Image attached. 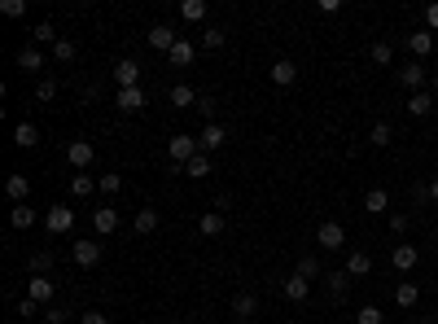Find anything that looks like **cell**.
<instances>
[{"label": "cell", "mask_w": 438, "mask_h": 324, "mask_svg": "<svg viewBox=\"0 0 438 324\" xmlns=\"http://www.w3.org/2000/svg\"><path fill=\"white\" fill-rule=\"evenodd\" d=\"M167 153H171V162L184 171V162H193L197 153H202V145H197L193 136H171V140H167Z\"/></svg>", "instance_id": "1"}, {"label": "cell", "mask_w": 438, "mask_h": 324, "mask_svg": "<svg viewBox=\"0 0 438 324\" xmlns=\"http://www.w3.org/2000/svg\"><path fill=\"white\" fill-rule=\"evenodd\" d=\"M316 241H320L325 250H342V246H347V228H342L338 219H325L320 233H316Z\"/></svg>", "instance_id": "2"}, {"label": "cell", "mask_w": 438, "mask_h": 324, "mask_svg": "<svg viewBox=\"0 0 438 324\" xmlns=\"http://www.w3.org/2000/svg\"><path fill=\"white\" fill-rule=\"evenodd\" d=\"M145 40H149V49H158V53H171L175 44H180V35H175V31L167 27V22H158V27H149V35H145Z\"/></svg>", "instance_id": "3"}, {"label": "cell", "mask_w": 438, "mask_h": 324, "mask_svg": "<svg viewBox=\"0 0 438 324\" xmlns=\"http://www.w3.org/2000/svg\"><path fill=\"white\" fill-rule=\"evenodd\" d=\"M53 294H57V285L49 281V276H31V281H27V298H35L40 307H49Z\"/></svg>", "instance_id": "4"}, {"label": "cell", "mask_w": 438, "mask_h": 324, "mask_svg": "<svg viewBox=\"0 0 438 324\" xmlns=\"http://www.w3.org/2000/svg\"><path fill=\"white\" fill-rule=\"evenodd\" d=\"M66 158H70L75 171H84V166H92V158H97V145H92V140H75V145L66 149Z\"/></svg>", "instance_id": "5"}, {"label": "cell", "mask_w": 438, "mask_h": 324, "mask_svg": "<svg viewBox=\"0 0 438 324\" xmlns=\"http://www.w3.org/2000/svg\"><path fill=\"white\" fill-rule=\"evenodd\" d=\"M114 83H118V88H140V66H136V57H123V62L114 66Z\"/></svg>", "instance_id": "6"}, {"label": "cell", "mask_w": 438, "mask_h": 324, "mask_svg": "<svg viewBox=\"0 0 438 324\" xmlns=\"http://www.w3.org/2000/svg\"><path fill=\"white\" fill-rule=\"evenodd\" d=\"M197 145H202V153L223 149V145H228V127H223V123H206V127H202V140H197Z\"/></svg>", "instance_id": "7"}, {"label": "cell", "mask_w": 438, "mask_h": 324, "mask_svg": "<svg viewBox=\"0 0 438 324\" xmlns=\"http://www.w3.org/2000/svg\"><path fill=\"white\" fill-rule=\"evenodd\" d=\"M70 224H75V210L66 206H49V215H44V228L57 237V233H70Z\"/></svg>", "instance_id": "8"}, {"label": "cell", "mask_w": 438, "mask_h": 324, "mask_svg": "<svg viewBox=\"0 0 438 324\" xmlns=\"http://www.w3.org/2000/svg\"><path fill=\"white\" fill-rule=\"evenodd\" d=\"M114 105H118L123 114H136V110H145V92H140V88H118Z\"/></svg>", "instance_id": "9"}, {"label": "cell", "mask_w": 438, "mask_h": 324, "mask_svg": "<svg viewBox=\"0 0 438 324\" xmlns=\"http://www.w3.org/2000/svg\"><path fill=\"white\" fill-rule=\"evenodd\" d=\"M294 79H298V66H294L289 57H281V62H272V83H276V88H289Z\"/></svg>", "instance_id": "10"}, {"label": "cell", "mask_w": 438, "mask_h": 324, "mask_svg": "<svg viewBox=\"0 0 438 324\" xmlns=\"http://www.w3.org/2000/svg\"><path fill=\"white\" fill-rule=\"evenodd\" d=\"M408 49H412V57H425V53H434V49H438L434 31H412V35H408Z\"/></svg>", "instance_id": "11"}, {"label": "cell", "mask_w": 438, "mask_h": 324, "mask_svg": "<svg viewBox=\"0 0 438 324\" xmlns=\"http://www.w3.org/2000/svg\"><path fill=\"white\" fill-rule=\"evenodd\" d=\"M390 263H395L399 272H412L421 263V250L417 246H395V255H390Z\"/></svg>", "instance_id": "12"}, {"label": "cell", "mask_w": 438, "mask_h": 324, "mask_svg": "<svg viewBox=\"0 0 438 324\" xmlns=\"http://www.w3.org/2000/svg\"><path fill=\"white\" fill-rule=\"evenodd\" d=\"M75 263H79V268H97V263H101V246L97 241H75Z\"/></svg>", "instance_id": "13"}, {"label": "cell", "mask_w": 438, "mask_h": 324, "mask_svg": "<svg viewBox=\"0 0 438 324\" xmlns=\"http://www.w3.org/2000/svg\"><path fill=\"white\" fill-rule=\"evenodd\" d=\"M5 193L14 197V206H22V202L31 197V180H27V175H9V180H5Z\"/></svg>", "instance_id": "14"}, {"label": "cell", "mask_w": 438, "mask_h": 324, "mask_svg": "<svg viewBox=\"0 0 438 324\" xmlns=\"http://www.w3.org/2000/svg\"><path fill=\"white\" fill-rule=\"evenodd\" d=\"M307 294H311V281L294 272L289 281H285V298H289V303H307Z\"/></svg>", "instance_id": "15"}, {"label": "cell", "mask_w": 438, "mask_h": 324, "mask_svg": "<svg viewBox=\"0 0 438 324\" xmlns=\"http://www.w3.org/2000/svg\"><path fill=\"white\" fill-rule=\"evenodd\" d=\"M399 83H404L408 92H417L421 83H425V66H421V62H408L404 70H399Z\"/></svg>", "instance_id": "16"}, {"label": "cell", "mask_w": 438, "mask_h": 324, "mask_svg": "<svg viewBox=\"0 0 438 324\" xmlns=\"http://www.w3.org/2000/svg\"><path fill=\"white\" fill-rule=\"evenodd\" d=\"M92 224H97V233H101V237H110L114 228H118V210H114V206H101V210H92Z\"/></svg>", "instance_id": "17"}, {"label": "cell", "mask_w": 438, "mask_h": 324, "mask_svg": "<svg viewBox=\"0 0 438 324\" xmlns=\"http://www.w3.org/2000/svg\"><path fill=\"white\" fill-rule=\"evenodd\" d=\"M14 145H18V149H35V145H40V131H35V123H18V127H14Z\"/></svg>", "instance_id": "18"}, {"label": "cell", "mask_w": 438, "mask_h": 324, "mask_svg": "<svg viewBox=\"0 0 438 324\" xmlns=\"http://www.w3.org/2000/svg\"><path fill=\"white\" fill-rule=\"evenodd\" d=\"M171 105H175V110H188V105H197V92L188 88V83H175V88H171Z\"/></svg>", "instance_id": "19"}, {"label": "cell", "mask_w": 438, "mask_h": 324, "mask_svg": "<svg viewBox=\"0 0 438 324\" xmlns=\"http://www.w3.org/2000/svg\"><path fill=\"white\" fill-rule=\"evenodd\" d=\"M325 281H329V294H333V298H347L351 294V272H329Z\"/></svg>", "instance_id": "20"}, {"label": "cell", "mask_w": 438, "mask_h": 324, "mask_svg": "<svg viewBox=\"0 0 438 324\" xmlns=\"http://www.w3.org/2000/svg\"><path fill=\"white\" fill-rule=\"evenodd\" d=\"M232 311H237V320H250L254 311H259V298L254 294H237L232 298Z\"/></svg>", "instance_id": "21"}, {"label": "cell", "mask_w": 438, "mask_h": 324, "mask_svg": "<svg viewBox=\"0 0 438 324\" xmlns=\"http://www.w3.org/2000/svg\"><path fill=\"white\" fill-rule=\"evenodd\" d=\"M347 272H351V276H369V272H373V259L364 255V250H351V259H347Z\"/></svg>", "instance_id": "22"}, {"label": "cell", "mask_w": 438, "mask_h": 324, "mask_svg": "<svg viewBox=\"0 0 438 324\" xmlns=\"http://www.w3.org/2000/svg\"><path fill=\"white\" fill-rule=\"evenodd\" d=\"M193 57H197V49H193V44H188V40H180V44H175V49L167 53V62H171V66H188V62H193Z\"/></svg>", "instance_id": "23"}, {"label": "cell", "mask_w": 438, "mask_h": 324, "mask_svg": "<svg viewBox=\"0 0 438 324\" xmlns=\"http://www.w3.org/2000/svg\"><path fill=\"white\" fill-rule=\"evenodd\" d=\"M97 188H101V180H92V175H75V180H70V193H75V197H92Z\"/></svg>", "instance_id": "24"}, {"label": "cell", "mask_w": 438, "mask_h": 324, "mask_svg": "<svg viewBox=\"0 0 438 324\" xmlns=\"http://www.w3.org/2000/svg\"><path fill=\"white\" fill-rule=\"evenodd\" d=\"M417 298H421V290H417V285H412V281H404V285H399V290H395V303L399 307H417Z\"/></svg>", "instance_id": "25"}, {"label": "cell", "mask_w": 438, "mask_h": 324, "mask_svg": "<svg viewBox=\"0 0 438 324\" xmlns=\"http://www.w3.org/2000/svg\"><path fill=\"white\" fill-rule=\"evenodd\" d=\"M390 206V193H386V188H369V193H364V210H386Z\"/></svg>", "instance_id": "26"}, {"label": "cell", "mask_w": 438, "mask_h": 324, "mask_svg": "<svg viewBox=\"0 0 438 324\" xmlns=\"http://www.w3.org/2000/svg\"><path fill=\"white\" fill-rule=\"evenodd\" d=\"M153 228H158V210H153V206H145V210H136V233H140V237H149Z\"/></svg>", "instance_id": "27"}, {"label": "cell", "mask_w": 438, "mask_h": 324, "mask_svg": "<svg viewBox=\"0 0 438 324\" xmlns=\"http://www.w3.org/2000/svg\"><path fill=\"white\" fill-rule=\"evenodd\" d=\"M18 66H22V70H40V66H44V53L35 49V44H27V49L18 53Z\"/></svg>", "instance_id": "28"}, {"label": "cell", "mask_w": 438, "mask_h": 324, "mask_svg": "<svg viewBox=\"0 0 438 324\" xmlns=\"http://www.w3.org/2000/svg\"><path fill=\"white\" fill-rule=\"evenodd\" d=\"M180 18H184V22H202V18H206V0H184V5H180Z\"/></svg>", "instance_id": "29"}, {"label": "cell", "mask_w": 438, "mask_h": 324, "mask_svg": "<svg viewBox=\"0 0 438 324\" xmlns=\"http://www.w3.org/2000/svg\"><path fill=\"white\" fill-rule=\"evenodd\" d=\"M408 110H412V114H417V118H425V114H430V110H434V97H430V92H412V101H408Z\"/></svg>", "instance_id": "30"}, {"label": "cell", "mask_w": 438, "mask_h": 324, "mask_svg": "<svg viewBox=\"0 0 438 324\" xmlns=\"http://www.w3.org/2000/svg\"><path fill=\"white\" fill-rule=\"evenodd\" d=\"M9 224H14V228H31V224H35V210L27 206V202H22V206L9 210Z\"/></svg>", "instance_id": "31"}, {"label": "cell", "mask_w": 438, "mask_h": 324, "mask_svg": "<svg viewBox=\"0 0 438 324\" xmlns=\"http://www.w3.org/2000/svg\"><path fill=\"white\" fill-rule=\"evenodd\" d=\"M223 233V215L219 210H206L202 215V237H219Z\"/></svg>", "instance_id": "32"}, {"label": "cell", "mask_w": 438, "mask_h": 324, "mask_svg": "<svg viewBox=\"0 0 438 324\" xmlns=\"http://www.w3.org/2000/svg\"><path fill=\"white\" fill-rule=\"evenodd\" d=\"M223 40H228V31H223V27H206L202 31V49H223Z\"/></svg>", "instance_id": "33"}, {"label": "cell", "mask_w": 438, "mask_h": 324, "mask_svg": "<svg viewBox=\"0 0 438 324\" xmlns=\"http://www.w3.org/2000/svg\"><path fill=\"white\" fill-rule=\"evenodd\" d=\"M184 175H193V180H202V175H210V158H206V153H197L193 162H184Z\"/></svg>", "instance_id": "34"}, {"label": "cell", "mask_w": 438, "mask_h": 324, "mask_svg": "<svg viewBox=\"0 0 438 324\" xmlns=\"http://www.w3.org/2000/svg\"><path fill=\"white\" fill-rule=\"evenodd\" d=\"M75 53H79V49H75V40H57V44H53V57H57L62 66H66V62H75Z\"/></svg>", "instance_id": "35"}, {"label": "cell", "mask_w": 438, "mask_h": 324, "mask_svg": "<svg viewBox=\"0 0 438 324\" xmlns=\"http://www.w3.org/2000/svg\"><path fill=\"white\" fill-rule=\"evenodd\" d=\"M294 272H298V276H307V281H316V276H320V263H316L311 255H303V259H298V268H294Z\"/></svg>", "instance_id": "36"}, {"label": "cell", "mask_w": 438, "mask_h": 324, "mask_svg": "<svg viewBox=\"0 0 438 324\" xmlns=\"http://www.w3.org/2000/svg\"><path fill=\"white\" fill-rule=\"evenodd\" d=\"M369 140H373L377 149H382V145H390V123H373V131H369Z\"/></svg>", "instance_id": "37"}, {"label": "cell", "mask_w": 438, "mask_h": 324, "mask_svg": "<svg viewBox=\"0 0 438 324\" xmlns=\"http://www.w3.org/2000/svg\"><path fill=\"white\" fill-rule=\"evenodd\" d=\"M49 263H53V255H49V250H40V255H31V272L44 276V272H49Z\"/></svg>", "instance_id": "38"}, {"label": "cell", "mask_w": 438, "mask_h": 324, "mask_svg": "<svg viewBox=\"0 0 438 324\" xmlns=\"http://www.w3.org/2000/svg\"><path fill=\"white\" fill-rule=\"evenodd\" d=\"M355 324H382V311H377V307H360V311H355Z\"/></svg>", "instance_id": "39"}, {"label": "cell", "mask_w": 438, "mask_h": 324, "mask_svg": "<svg viewBox=\"0 0 438 324\" xmlns=\"http://www.w3.org/2000/svg\"><path fill=\"white\" fill-rule=\"evenodd\" d=\"M0 14H5V18H22L27 5H22V0H0Z\"/></svg>", "instance_id": "40"}, {"label": "cell", "mask_w": 438, "mask_h": 324, "mask_svg": "<svg viewBox=\"0 0 438 324\" xmlns=\"http://www.w3.org/2000/svg\"><path fill=\"white\" fill-rule=\"evenodd\" d=\"M35 97H40V101H53V97H57V83H53V79H40V83H35Z\"/></svg>", "instance_id": "41"}, {"label": "cell", "mask_w": 438, "mask_h": 324, "mask_svg": "<svg viewBox=\"0 0 438 324\" xmlns=\"http://www.w3.org/2000/svg\"><path fill=\"white\" fill-rule=\"evenodd\" d=\"M118 188H123V175H101V193L105 197H114Z\"/></svg>", "instance_id": "42"}, {"label": "cell", "mask_w": 438, "mask_h": 324, "mask_svg": "<svg viewBox=\"0 0 438 324\" xmlns=\"http://www.w3.org/2000/svg\"><path fill=\"white\" fill-rule=\"evenodd\" d=\"M390 57H395L390 44H373V62H377V66H390Z\"/></svg>", "instance_id": "43"}, {"label": "cell", "mask_w": 438, "mask_h": 324, "mask_svg": "<svg viewBox=\"0 0 438 324\" xmlns=\"http://www.w3.org/2000/svg\"><path fill=\"white\" fill-rule=\"evenodd\" d=\"M35 40H40V44H57V35H53V27H49V22H40V27H35Z\"/></svg>", "instance_id": "44"}, {"label": "cell", "mask_w": 438, "mask_h": 324, "mask_svg": "<svg viewBox=\"0 0 438 324\" xmlns=\"http://www.w3.org/2000/svg\"><path fill=\"white\" fill-rule=\"evenodd\" d=\"M18 316H40V303H35V298H22V303H18Z\"/></svg>", "instance_id": "45"}, {"label": "cell", "mask_w": 438, "mask_h": 324, "mask_svg": "<svg viewBox=\"0 0 438 324\" xmlns=\"http://www.w3.org/2000/svg\"><path fill=\"white\" fill-rule=\"evenodd\" d=\"M79 324H110V316H101V311H84Z\"/></svg>", "instance_id": "46"}, {"label": "cell", "mask_w": 438, "mask_h": 324, "mask_svg": "<svg viewBox=\"0 0 438 324\" xmlns=\"http://www.w3.org/2000/svg\"><path fill=\"white\" fill-rule=\"evenodd\" d=\"M44 324H66V311H57V307H49V311H44Z\"/></svg>", "instance_id": "47"}, {"label": "cell", "mask_w": 438, "mask_h": 324, "mask_svg": "<svg viewBox=\"0 0 438 324\" xmlns=\"http://www.w3.org/2000/svg\"><path fill=\"white\" fill-rule=\"evenodd\" d=\"M425 31H438V5L425 9Z\"/></svg>", "instance_id": "48"}, {"label": "cell", "mask_w": 438, "mask_h": 324, "mask_svg": "<svg viewBox=\"0 0 438 324\" xmlns=\"http://www.w3.org/2000/svg\"><path fill=\"white\" fill-rule=\"evenodd\" d=\"M430 197H434V202H438V180H434V184H430Z\"/></svg>", "instance_id": "49"}, {"label": "cell", "mask_w": 438, "mask_h": 324, "mask_svg": "<svg viewBox=\"0 0 438 324\" xmlns=\"http://www.w3.org/2000/svg\"><path fill=\"white\" fill-rule=\"evenodd\" d=\"M434 92H438V75H434Z\"/></svg>", "instance_id": "50"}, {"label": "cell", "mask_w": 438, "mask_h": 324, "mask_svg": "<svg viewBox=\"0 0 438 324\" xmlns=\"http://www.w3.org/2000/svg\"><path fill=\"white\" fill-rule=\"evenodd\" d=\"M237 324H250V320H237Z\"/></svg>", "instance_id": "51"}, {"label": "cell", "mask_w": 438, "mask_h": 324, "mask_svg": "<svg viewBox=\"0 0 438 324\" xmlns=\"http://www.w3.org/2000/svg\"><path fill=\"white\" fill-rule=\"evenodd\" d=\"M175 324H184V320H175Z\"/></svg>", "instance_id": "52"}, {"label": "cell", "mask_w": 438, "mask_h": 324, "mask_svg": "<svg viewBox=\"0 0 438 324\" xmlns=\"http://www.w3.org/2000/svg\"><path fill=\"white\" fill-rule=\"evenodd\" d=\"M434 316H438V311H434Z\"/></svg>", "instance_id": "53"}, {"label": "cell", "mask_w": 438, "mask_h": 324, "mask_svg": "<svg viewBox=\"0 0 438 324\" xmlns=\"http://www.w3.org/2000/svg\"><path fill=\"white\" fill-rule=\"evenodd\" d=\"M434 237H438V233H434Z\"/></svg>", "instance_id": "54"}]
</instances>
